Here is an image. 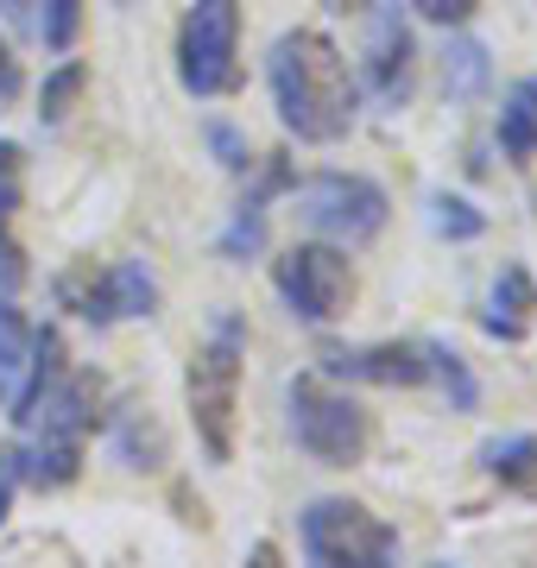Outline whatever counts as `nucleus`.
Wrapping results in <instances>:
<instances>
[{
	"label": "nucleus",
	"instance_id": "19",
	"mask_svg": "<svg viewBox=\"0 0 537 568\" xmlns=\"http://www.w3.org/2000/svg\"><path fill=\"white\" fill-rule=\"evenodd\" d=\"M114 448H121L126 467H159V462H165V429L152 424V417H140V410H126Z\"/></svg>",
	"mask_w": 537,
	"mask_h": 568
},
{
	"label": "nucleus",
	"instance_id": "26",
	"mask_svg": "<svg viewBox=\"0 0 537 568\" xmlns=\"http://www.w3.org/2000/svg\"><path fill=\"white\" fill-rule=\"evenodd\" d=\"M20 284H26V253L7 234V215H0V291H20Z\"/></svg>",
	"mask_w": 537,
	"mask_h": 568
},
{
	"label": "nucleus",
	"instance_id": "28",
	"mask_svg": "<svg viewBox=\"0 0 537 568\" xmlns=\"http://www.w3.org/2000/svg\"><path fill=\"white\" fill-rule=\"evenodd\" d=\"M20 95V58H13V44L0 39V102H13Z\"/></svg>",
	"mask_w": 537,
	"mask_h": 568
},
{
	"label": "nucleus",
	"instance_id": "24",
	"mask_svg": "<svg viewBox=\"0 0 537 568\" xmlns=\"http://www.w3.org/2000/svg\"><path fill=\"white\" fill-rule=\"evenodd\" d=\"M20 164H26V152L13 140H0V215L20 209Z\"/></svg>",
	"mask_w": 537,
	"mask_h": 568
},
{
	"label": "nucleus",
	"instance_id": "13",
	"mask_svg": "<svg viewBox=\"0 0 537 568\" xmlns=\"http://www.w3.org/2000/svg\"><path fill=\"white\" fill-rule=\"evenodd\" d=\"M531 310H537V284L525 265H506L494 284V297H487V316H480V328L494 335V342H525L531 335Z\"/></svg>",
	"mask_w": 537,
	"mask_h": 568
},
{
	"label": "nucleus",
	"instance_id": "3",
	"mask_svg": "<svg viewBox=\"0 0 537 568\" xmlns=\"http://www.w3.org/2000/svg\"><path fill=\"white\" fill-rule=\"evenodd\" d=\"M95 405H102V386L89 373H70V379L58 373L51 392L32 405L39 436L20 448V480H32V487H70L83 474V436L95 429Z\"/></svg>",
	"mask_w": 537,
	"mask_h": 568
},
{
	"label": "nucleus",
	"instance_id": "25",
	"mask_svg": "<svg viewBox=\"0 0 537 568\" xmlns=\"http://www.w3.org/2000/svg\"><path fill=\"white\" fill-rule=\"evenodd\" d=\"M405 7H412L417 20H430V26H462L480 0H405Z\"/></svg>",
	"mask_w": 537,
	"mask_h": 568
},
{
	"label": "nucleus",
	"instance_id": "23",
	"mask_svg": "<svg viewBox=\"0 0 537 568\" xmlns=\"http://www.w3.org/2000/svg\"><path fill=\"white\" fill-rule=\"evenodd\" d=\"M209 145H215V159H222V171H234V178H247V171H253L247 140H241V133H234L227 121H209Z\"/></svg>",
	"mask_w": 537,
	"mask_h": 568
},
{
	"label": "nucleus",
	"instance_id": "5",
	"mask_svg": "<svg viewBox=\"0 0 537 568\" xmlns=\"http://www.w3.org/2000/svg\"><path fill=\"white\" fill-rule=\"evenodd\" d=\"M241 0H190L178 26V82L196 102L227 95L241 82Z\"/></svg>",
	"mask_w": 537,
	"mask_h": 568
},
{
	"label": "nucleus",
	"instance_id": "30",
	"mask_svg": "<svg viewBox=\"0 0 537 568\" xmlns=\"http://www.w3.org/2000/svg\"><path fill=\"white\" fill-rule=\"evenodd\" d=\"M361 7H367V0H361Z\"/></svg>",
	"mask_w": 537,
	"mask_h": 568
},
{
	"label": "nucleus",
	"instance_id": "22",
	"mask_svg": "<svg viewBox=\"0 0 537 568\" xmlns=\"http://www.w3.org/2000/svg\"><path fill=\"white\" fill-rule=\"evenodd\" d=\"M77 26H83V0H44V44L51 51H70L77 44Z\"/></svg>",
	"mask_w": 537,
	"mask_h": 568
},
{
	"label": "nucleus",
	"instance_id": "10",
	"mask_svg": "<svg viewBox=\"0 0 537 568\" xmlns=\"http://www.w3.org/2000/svg\"><path fill=\"white\" fill-rule=\"evenodd\" d=\"M272 284H278V297H285V310L297 323H335L354 297V265L335 241H304L291 253H278Z\"/></svg>",
	"mask_w": 537,
	"mask_h": 568
},
{
	"label": "nucleus",
	"instance_id": "12",
	"mask_svg": "<svg viewBox=\"0 0 537 568\" xmlns=\"http://www.w3.org/2000/svg\"><path fill=\"white\" fill-rule=\"evenodd\" d=\"M412 82H417V39L398 7H379L373 13V39H367V89L386 108L412 102Z\"/></svg>",
	"mask_w": 537,
	"mask_h": 568
},
{
	"label": "nucleus",
	"instance_id": "9",
	"mask_svg": "<svg viewBox=\"0 0 537 568\" xmlns=\"http://www.w3.org/2000/svg\"><path fill=\"white\" fill-rule=\"evenodd\" d=\"M58 304L77 310L83 323L95 328H114L126 316H152L159 304V284L140 260H114V265H95V260H77L70 272H58Z\"/></svg>",
	"mask_w": 537,
	"mask_h": 568
},
{
	"label": "nucleus",
	"instance_id": "21",
	"mask_svg": "<svg viewBox=\"0 0 537 568\" xmlns=\"http://www.w3.org/2000/svg\"><path fill=\"white\" fill-rule=\"evenodd\" d=\"M260 241H266V203H241L234 209V222H227V234L215 241V253L222 260H247V253H260Z\"/></svg>",
	"mask_w": 537,
	"mask_h": 568
},
{
	"label": "nucleus",
	"instance_id": "18",
	"mask_svg": "<svg viewBox=\"0 0 537 568\" xmlns=\"http://www.w3.org/2000/svg\"><path fill=\"white\" fill-rule=\"evenodd\" d=\"M83 82H89V63H58L51 77H44V89H39V121L44 126H58L70 108H77V95H83Z\"/></svg>",
	"mask_w": 537,
	"mask_h": 568
},
{
	"label": "nucleus",
	"instance_id": "11",
	"mask_svg": "<svg viewBox=\"0 0 537 568\" xmlns=\"http://www.w3.org/2000/svg\"><path fill=\"white\" fill-rule=\"evenodd\" d=\"M323 379H354V386H424L430 379V354L424 342H367V347H323Z\"/></svg>",
	"mask_w": 537,
	"mask_h": 568
},
{
	"label": "nucleus",
	"instance_id": "20",
	"mask_svg": "<svg viewBox=\"0 0 537 568\" xmlns=\"http://www.w3.org/2000/svg\"><path fill=\"white\" fill-rule=\"evenodd\" d=\"M430 227L443 234V241H480V234H487V215H480L475 203L449 196V190H436L430 196Z\"/></svg>",
	"mask_w": 537,
	"mask_h": 568
},
{
	"label": "nucleus",
	"instance_id": "27",
	"mask_svg": "<svg viewBox=\"0 0 537 568\" xmlns=\"http://www.w3.org/2000/svg\"><path fill=\"white\" fill-rule=\"evenodd\" d=\"M13 487H20V448H0V525H7V506H13Z\"/></svg>",
	"mask_w": 537,
	"mask_h": 568
},
{
	"label": "nucleus",
	"instance_id": "4",
	"mask_svg": "<svg viewBox=\"0 0 537 568\" xmlns=\"http://www.w3.org/2000/svg\"><path fill=\"white\" fill-rule=\"evenodd\" d=\"M285 405H291V436H297V448H304L311 462L354 467L361 455H367L373 417L354 405L348 392H335V386H323L316 373H304V379L285 386Z\"/></svg>",
	"mask_w": 537,
	"mask_h": 568
},
{
	"label": "nucleus",
	"instance_id": "15",
	"mask_svg": "<svg viewBox=\"0 0 537 568\" xmlns=\"http://www.w3.org/2000/svg\"><path fill=\"white\" fill-rule=\"evenodd\" d=\"M480 462H487V474L499 487L537 499V436H499V443L480 448Z\"/></svg>",
	"mask_w": 537,
	"mask_h": 568
},
{
	"label": "nucleus",
	"instance_id": "6",
	"mask_svg": "<svg viewBox=\"0 0 537 568\" xmlns=\"http://www.w3.org/2000/svg\"><path fill=\"white\" fill-rule=\"evenodd\" d=\"M386 190L361 171H316V178L297 183V215L304 227H316L323 241L335 246H367L379 227H386Z\"/></svg>",
	"mask_w": 537,
	"mask_h": 568
},
{
	"label": "nucleus",
	"instance_id": "17",
	"mask_svg": "<svg viewBox=\"0 0 537 568\" xmlns=\"http://www.w3.org/2000/svg\"><path fill=\"white\" fill-rule=\"evenodd\" d=\"M443 89H449V95H480V89H487V44L455 39L449 58H443Z\"/></svg>",
	"mask_w": 537,
	"mask_h": 568
},
{
	"label": "nucleus",
	"instance_id": "16",
	"mask_svg": "<svg viewBox=\"0 0 537 568\" xmlns=\"http://www.w3.org/2000/svg\"><path fill=\"white\" fill-rule=\"evenodd\" d=\"M424 354H430V379L449 392V410H475L480 386H475V373H468V361H462L449 342H424Z\"/></svg>",
	"mask_w": 537,
	"mask_h": 568
},
{
	"label": "nucleus",
	"instance_id": "2",
	"mask_svg": "<svg viewBox=\"0 0 537 568\" xmlns=\"http://www.w3.org/2000/svg\"><path fill=\"white\" fill-rule=\"evenodd\" d=\"M241 361H247V323L234 310L209 316V342L190 354L184 392H190V424L203 436L209 462H234V405H241Z\"/></svg>",
	"mask_w": 537,
	"mask_h": 568
},
{
	"label": "nucleus",
	"instance_id": "14",
	"mask_svg": "<svg viewBox=\"0 0 537 568\" xmlns=\"http://www.w3.org/2000/svg\"><path fill=\"white\" fill-rule=\"evenodd\" d=\"M499 152L513 164L537 159V77L506 89V102H499Z\"/></svg>",
	"mask_w": 537,
	"mask_h": 568
},
{
	"label": "nucleus",
	"instance_id": "1",
	"mask_svg": "<svg viewBox=\"0 0 537 568\" xmlns=\"http://www.w3.org/2000/svg\"><path fill=\"white\" fill-rule=\"evenodd\" d=\"M266 82H272V108H278L285 133H297L304 145L348 140L354 114H361V82H354L348 58H342V44L330 32L297 26L285 39H272Z\"/></svg>",
	"mask_w": 537,
	"mask_h": 568
},
{
	"label": "nucleus",
	"instance_id": "7",
	"mask_svg": "<svg viewBox=\"0 0 537 568\" xmlns=\"http://www.w3.org/2000/svg\"><path fill=\"white\" fill-rule=\"evenodd\" d=\"M58 373H63L58 328H32L26 323V310L0 291V405H7V417L26 424L32 405L51 392Z\"/></svg>",
	"mask_w": 537,
	"mask_h": 568
},
{
	"label": "nucleus",
	"instance_id": "8",
	"mask_svg": "<svg viewBox=\"0 0 537 568\" xmlns=\"http://www.w3.org/2000/svg\"><path fill=\"white\" fill-rule=\"evenodd\" d=\"M297 537H304V556L323 568H386L398 556V530L354 499H311Z\"/></svg>",
	"mask_w": 537,
	"mask_h": 568
},
{
	"label": "nucleus",
	"instance_id": "29",
	"mask_svg": "<svg viewBox=\"0 0 537 568\" xmlns=\"http://www.w3.org/2000/svg\"><path fill=\"white\" fill-rule=\"evenodd\" d=\"M32 7H39V0H0V13L20 26V32H32Z\"/></svg>",
	"mask_w": 537,
	"mask_h": 568
}]
</instances>
